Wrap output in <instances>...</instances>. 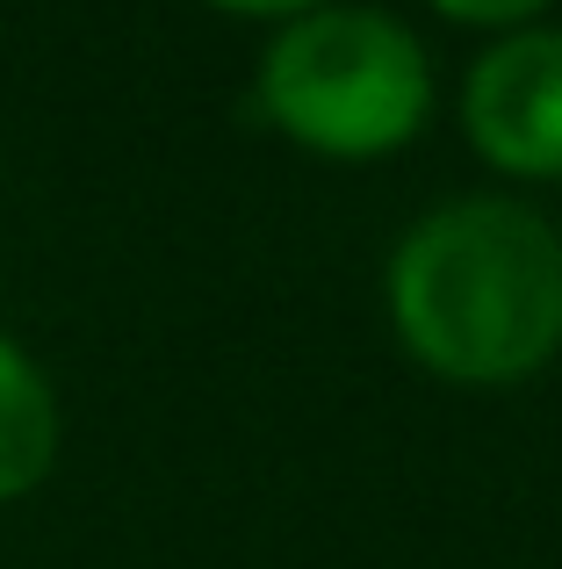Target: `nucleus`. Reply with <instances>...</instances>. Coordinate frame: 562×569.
I'll use <instances>...</instances> for the list:
<instances>
[{
	"instance_id": "obj_6",
	"label": "nucleus",
	"mask_w": 562,
	"mask_h": 569,
	"mask_svg": "<svg viewBox=\"0 0 562 569\" xmlns=\"http://www.w3.org/2000/svg\"><path fill=\"white\" fill-rule=\"evenodd\" d=\"M210 14H224V22H245V29H281V22H295V14H310V8H332V0H202Z\"/></svg>"
},
{
	"instance_id": "obj_1",
	"label": "nucleus",
	"mask_w": 562,
	"mask_h": 569,
	"mask_svg": "<svg viewBox=\"0 0 562 569\" xmlns=\"http://www.w3.org/2000/svg\"><path fill=\"white\" fill-rule=\"evenodd\" d=\"M375 296L425 382L526 389L562 361V217L520 188H454L397 223Z\"/></svg>"
},
{
	"instance_id": "obj_4",
	"label": "nucleus",
	"mask_w": 562,
	"mask_h": 569,
	"mask_svg": "<svg viewBox=\"0 0 562 569\" xmlns=\"http://www.w3.org/2000/svg\"><path fill=\"white\" fill-rule=\"evenodd\" d=\"M66 455V397L29 339L0 325V512L29 505Z\"/></svg>"
},
{
	"instance_id": "obj_5",
	"label": "nucleus",
	"mask_w": 562,
	"mask_h": 569,
	"mask_svg": "<svg viewBox=\"0 0 562 569\" xmlns=\"http://www.w3.org/2000/svg\"><path fill=\"white\" fill-rule=\"evenodd\" d=\"M433 22L462 29V37H505V29H526V22H549L562 0H419Z\"/></svg>"
},
{
	"instance_id": "obj_2",
	"label": "nucleus",
	"mask_w": 562,
	"mask_h": 569,
	"mask_svg": "<svg viewBox=\"0 0 562 569\" xmlns=\"http://www.w3.org/2000/svg\"><path fill=\"white\" fill-rule=\"evenodd\" d=\"M448 80L425 29L390 0H332L260 37L253 116L318 167H382L433 138Z\"/></svg>"
},
{
	"instance_id": "obj_3",
	"label": "nucleus",
	"mask_w": 562,
	"mask_h": 569,
	"mask_svg": "<svg viewBox=\"0 0 562 569\" xmlns=\"http://www.w3.org/2000/svg\"><path fill=\"white\" fill-rule=\"evenodd\" d=\"M454 130L491 188H562V14L483 37L454 72Z\"/></svg>"
}]
</instances>
